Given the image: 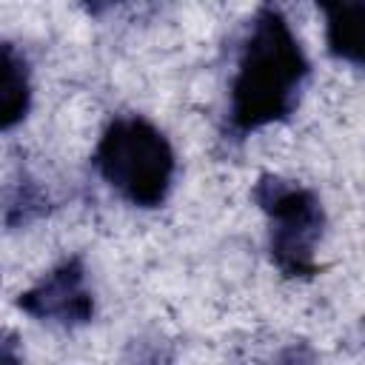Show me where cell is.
I'll use <instances>...</instances> for the list:
<instances>
[{"label": "cell", "instance_id": "obj_7", "mask_svg": "<svg viewBox=\"0 0 365 365\" xmlns=\"http://www.w3.org/2000/svg\"><path fill=\"white\" fill-rule=\"evenodd\" d=\"M317 9L331 17V14H342V11H356V9H365V0H314Z\"/></svg>", "mask_w": 365, "mask_h": 365}, {"label": "cell", "instance_id": "obj_6", "mask_svg": "<svg viewBox=\"0 0 365 365\" xmlns=\"http://www.w3.org/2000/svg\"><path fill=\"white\" fill-rule=\"evenodd\" d=\"M325 43L336 60L365 66V9L325 17Z\"/></svg>", "mask_w": 365, "mask_h": 365}, {"label": "cell", "instance_id": "obj_1", "mask_svg": "<svg viewBox=\"0 0 365 365\" xmlns=\"http://www.w3.org/2000/svg\"><path fill=\"white\" fill-rule=\"evenodd\" d=\"M311 77V63L279 6L265 3L248 23L228 88V131L245 137L288 120Z\"/></svg>", "mask_w": 365, "mask_h": 365}, {"label": "cell", "instance_id": "obj_8", "mask_svg": "<svg viewBox=\"0 0 365 365\" xmlns=\"http://www.w3.org/2000/svg\"><path fill=\"white\" fill-rule=\"evenodd\" d=\"M125 3H131V0H83L86 11L94 14V17H103L106 11H111V9H117V6H125Z\"/></svg>", "mask_w": 365, "mask_h": 365}, {"label": "cell", "instance_id": "obj_4", "mask_svg": "<svg viewBox=\"0 0 365 365\" xmlns=\"http://www.w3.org/2000/svg\"><path fill=\"white\" fill-rule=\"evenodd\" d=\"M17 305L43 322L57 325H83L94 317V297L86 282V265L80 257L63 259L51 268L34 288L23 291Z\"/></svg>", "mask_w": 365, "mask_h": 365}, {"label": "cell", "instance_id": "obj_5", "mask_svg": "<svg viewBox=\"0 0 365 365\" xmlns=\"http://www.w3.org/2000/svg\"><path fill=\"white\" fill-rule=\"evenodd\" d=\"M31 106V83L26 57L11 43L3 46V80H0V128L11 131Z\"/></svg>", "mask_w": 365, "mask_h": 365}, {"label": "cell", "instance_id": "obj_2", "mask_svg": "<svg viewBox=\"0 0 365 365\" xmlns=\"http://www.w3.org/2000/svg\"><path fill=\"white\" fill-rule=\"evenodd\" d=\"M91 165L137 208L163 205L177 174V157L168 137L143 114L114 117L97 140Z\"/></svg>", "mask_w": 365, "mask_h": 365}, {"label": "cell", "instance_id": "obj_3", "mask_svg": "<svg viewBox=\"0 0 365 365\" xmlns=\"http://www.w3.org/2000/svg\"><path fill=\"white\" fill-rule=\"evenodd\" d=\"M251 197L268 220V251L274 265L285 277H314V251L325 231L319 197L311 188L277 174H262Z\"/></svg>", "mask_w": 365, "mask_h": 365}]
</instances>
